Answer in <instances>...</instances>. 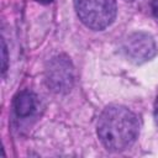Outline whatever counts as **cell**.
Masks as SVG:
<instances>
[{"mask_svg":"<svg viewBox=\"0 0 158 158\" xmlns=\"http://www.w3.org/2000/svg\"><path fill=\"white\" fill-rule=\"evenodd\" d=\"M38 2H41V4H48V2H51V1H53V0H37Z\"/></svg>","mask_w":158,"mask_h":158,"instance_id":"9","label":"cell"},{"mask_svg":"<svg viewBox=\"0 0 158 158\" xmlns=\"http://www.w3.org/2000/svg\"><path fill=\"white\" fill-rule=\"evenodd\" d=\"M151 7H152V12H153L154 17L158 20V0H152L151 1Z\"/></svg>","mask_w":158,"mask_h":158,"instance_id":"7","label":"cell"},{"mask_svg":"<svg viewBox=\"0 0 158 158\" xmlns=\"http://www.w3.org/2000/svg\"><path fill=\"white\" fill-rule=\"evenodd\" d=\"M37 109H38V98L32 91L23 90L19 93L14 99V111L21 118H26L35 115Z\"/></svg>","mask_w":158,"mask_h":158,"instance_id":"5","label":"cell"},{"mask_svg":"<svg viewBox=\"0 0 158 158\" xmlns=\"http://www.w3.org/2000/svg\"><path fill=\"white\" fill-rule=\"evenodd\" d=\"M138 132L137 116L125 106L110 105L102 110L98 118L96 133L107 151H125L133 144Z\"/></svg>","mask_w":158,"mask_h":158,"instance_id":"1","label":"cell"},{"mask_svg":"<svg viewBox=\"0 0 158 158\" xmlns=\"http://www.w3.org/2000/svg\"><path fill=\"white\" fill-rule=\"evenodd\" d=\"M74 67L65 54L52 57L44 69V80L49 90L57 94H67L74 85Z\"/></svg>","mask_w":158,"mask_h":158,"instance_id":"3","label":"cell"},{"mask_svg":"<svg viewBox=\"0 0 158 158\" xmlns=\"http://www.w3.org/2000/svg\"><path fill=\"white\" fill-rule=\"evenodd\" d=\"M6 43L5 41L2 40L1 41V52H2V74L6 72V68H7V51H6Z\"/></svg>","mask_w":158,"mask_h":158,"instance_id":"6","label":"cell"},{"mask_svg":"<svg viewBox=\"0 0 158 158\" xmlns=\"http://www.w3.org/2000/svg\"><path fill=\"white\" fill-rule=\"evenodd\" d=\"M154 118H156V122L158 125V98H157V100L154 102Z\"/></svg>","mask_w":158,"mask_h":158,"instance_id":"8","label":"cell"},{"mask_svg":"<svg viewBox=\"0 0 158 158\" xmlns=\"http://www.w3.org/2000/svg\"><path fill=\"white\" fill-rule=\"evenodd\" d=\"M74 7L79 20L95 31L109 27L117 12L116 0H74Z\"/></svg>","mask_w":158,"mask_h":158,"instance_id":"2","label":"cell"},{"mask_svg":"<svg viewBox=\"0 0 158 158\" xmlns=\"http://www.w3.org/2000/svg\"><path fill=\"white\" fill-rule=\"evenodd\" d=\"M126 57L135 64H142L151 60L157 53V46L153 37L146 32H133L123 42Z\"/></svg>","mask_w":158,"mask_h":158,"instance_id":"4","label":"cell"}]
</instances>
